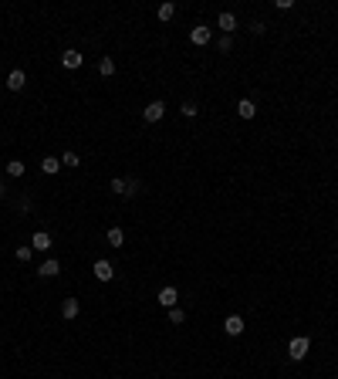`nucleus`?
I'll return each mask as SVG.
<instances>
[{"label": "nucleus", "instance_id": "nucleus-1", "mask_svg": "<svg viewBox=\"0 0 338 379\" xmlns=\"http://www.w3.org/2000/svg\"><path fill=\"white\" fill-rule=\"evenodd\" d=\"M308 349H311V342H308L304 335H298V339H291V346H288V356H291L294 362H301V359L308 356Z\"/></svg>", "mask_w": 338, "mask_h": 379}, {"label": "nucleus", "instance_id": "nucleus-2", "mask_svg": "<svg viewBox=\"0 0 338 379\" xmlns=\"http://www.w3.org/2000/svg\"><path fill=\"white\" fill-rule=\"evenodd\" d=\"M162 115H166V102H149L146 109H142V119H146V122H159V119H162Z\"/></svg>", "mask_w": 338, "mask_h": 379}, {"label": "nucleus", "instance_id": "nucleus-3", "mask_svg": "<svg viewBox=\"0 0 338 379\" xmlns=\"http://www.w3.org/2000/svg\"><path fill=\"white\" fill-rule=\"evenodd\" d=\"M159 305H162V308H176V301H180V291L173 288V285H166V288H159Z\"/></svg>", "mask_w": 338, "mask_h": 379}, {"label": "nucleus", "instance_id": "nucleus-4", "mask_svg": "<svg viewBox=\"0 0 338 379\" xmlns=\"http://www.w3.org/2000/svg\"><path fill=\"white\" fill-rule=\"evenodd\" d=\"M210 37H213V34H210V27H203V24H196V27H193L190 31V41L196 48H203V44H210Z\"/></svg>", "mask_w": 338, "mask_h": 379}, {"label": "nucleus", "instance_id": "nucleus-5", "mask_svg": "<svg viewBox=\"0 0 338 379\" xmlns=\"http://www.w3.org/2000/svg\"><path fill=\"white\" fill-rule=\"evenodd\" d=\"M91 271H95V278H98V281H112L115 278V268L108 264V261H95V268H91Z\"/></svg>", "mask_w": 338, "mask_h": 379}, {"label": "nucleus", "instance_id": "nucleus-6", "mask_svg": "<svg viewBox=\"0 0 338 379\" xmlns=\"http://www.w3.org/2000/svg\"><path fill=\"white\" fill-rule=\"evenodd\" d=\"M58 271H61V261H58V257H47L44 264L37 268V274H41V278H54Z\"/></svg>", "mask_w": 338, "mask_h": 379}, {"label": "nucleus", "instance_id": "nucleus-7", "mask_svg": "<svg viewBox=\"0 0 338 379\" xmlns=\"http://www.w3.org/2000/svg\"><path fill=\"white\" fill-rule=\"evenodd\" d=\"M78 312H81L78 298H65V301H61V315H65L68 322H71V318H78Z\"/></svg>", "mask_w": 338, "mask_h": 379}, {"label": "nucleus", "instance_id": "nucleus-8", "mask_svg": "<svg viewBox=\"0 0 338 379\" xmlns=\"http://www.w3.org/2000/svg\"><path fill=\"white\" fill-rule=\"evenodd\" d=\"M24 81H27V75H24L21 68H14L11 75H7V88H11V91H21V88H24Z\"/></svg>", "mask_w": 338, "mask_h": 379}, {"label": "nucleus", "instance_id": "nucleus-9", "mask_svg": "<svg viewBox=\"0 0 338 379\" xmlns=\"http://www.w3.org/2000/svg\"><path fill=\"white\" fill-rule=\"evenodd\" d=\"M237 115H240V119H254V115H257V105L250 99H240L237 102Z\"/></svg>", "mask_w": 338, "mask_h": 379}, {"label": "nucleus", "instance_id": "nucleus-10", "mask_svg": "<svg viewBox=\"0 0 338 379\" xmlns=\"http://www.w3.org/2000/svg\"><path fill=\"white\" fill-rule=\"evenodd\" d=\"M223 332L227 335H240L244 332V318H240V315H230V318L223 322Z\"/></svg>", "mask_w": 338, "mask_h": 379}, {"label": "nucleus", "instance_id": "nucleus-11", "mask_svg": "<svg viewBox=\"0 0 338 379\" xmlns=\"http://www.w3.org/2000/svg\"><path fill=\"white\" fill-rule=\"evenodd\" d=\"M216 27H220V31H223V34H230V31H234V27H237V17H234V14H230V11H223V14H220V17H216Z\"/></svg>", "mask_w": 338, "mask_h": 379}, {"label": "nucleus", "instance_id": "nucleus-12", "mask_svg": "<svg viewBox=\"0 0 338 379\" xmlns=\"http://www.w3.org/2000/svg\"><path fill=\"white\" fill-rule=\"evenodd\" d=\"M81 61H85V58H81L78 51H65V55H61V65L71 68V71H75V68H81Z\"/></svg>", "mask_w": 338, "mask_h": 379}, {"label": "nucleus", "instance_id": "nucleus-13", "mask_svg": "<svg viewBox=\"0 0 338 379\" xmlns=\"http://www.w3.org/2000/svg\"><path fill=\"white\" fill-rule=\"evenodd\" d=\"M41 169H44L47 176H54L58 169H61V159H58V156H44V159H41Z\"/></svg>", "mask_w": 338, "mask_h": 379}, {"label": "nucleus", "instance_id": "nucleus-14", "mask_svg": "<svg viewBox=\"0 0 338 379\" xmlns=\"http://www.w3.org/2000/svg\"><path fill=\"white\" fill-rule=\"evenodd\" d=\"M31 244H34V251H51V237H47L44 230H37V234H34V241H31Z\"/></svg>", "mask_w": 338, "mask_h": 379}, {"label": "nucleus", "instance_id": "nucleus-15", "mask_svg": "<svg viewBox=\"0 0 338 379\" xmlns=\"http://www.w3.org/2000/svg\"><path fill=\"white\" fill-rule=\"evenodd\" d=\"M7 176H14V179L24 176V163L21 159H11V163H7Z\"/></svg>", "mask_w": 338, "mask_h": 379}, {"label": "nucleus", "instance_id": "nucleus-16", "mask_svg": "<svg viewBox=\"0 0 338 379\" xmlns=\"http://www.w3.org/2000/svg\"><path fill=\"white\" fill-rule=\"evenodd\" d=\"M176 17V4H159V21H173Z\"/></svg>", "mask_w": 338, "mask_h": 379}, {"label": "nucleus", "instance_id": "nucleus-17", "mask_svg": "<svg viewBox=\"0 0 338 379\" xmlns=\"http://www.w3.org/2000/svg\"><path fill=\"white\" fill-rule=\"evenodd\" d=\"M105 237H108V244H112V247H122V244H125V234L119 230V227H112V230H108Z\"/></svg>", "mask_w": 338, "mask_h": 379}, {"label": "nucleus", "instance_id": "nucleus-18", "mask_svg": "<svg viewBox=\"0 0 338 379\" xmlns=\"http://www.w3.org/2000/svg\"><path fill=\"white\" fill-rule=\"evenodd\" d=\"M98 71L105 75V78H108V75H115V61H112V58H101V61H98Z\"/></svg>", "mask_w": 338, "mask_h": 379}, {"label": "nucleus", "instance_id": "nucleus-19", "mask_svg": "<svg viewBox=\"0 0 338 379\" xmlns=\"http://www.w3.org/2000/svg\"><path fill=\"white\" fill-rule=\"evenodd\" d=\"M169 322L183 325V322H186V312H183V308H169Z\"/></svg>", "mask_w": 338, "mask_h": 379}, {"label": "nucleus", "instance_id": "nucleus-20", "mask_svg": "<svg viewBox=\"0 0 338 379\" xmlns=\"http://www.w3.org/2000/svg\"><path fill=\"white\" fill-rule=\"evenodd\" d=\"M112 190H115V193H119V197H125V190H129V179L115 176V179H112Z\"/></svg>", "mask_w": 338, "mask_h": 379}, {"label": "nucleus", "instance_id": "nucleus-21", "mask_svg": "<svg viewBox=\"0 0 338 379\" xmlns=\"http://www.w3.org/2000/svg\"><path fill=\"white\" fill-rule=\"evenodd\" d=\"M61 166H71V169H75V166H81V159L75 156V153H65V156H61Z\"/></svg>", "mask_w": 338, "mask_h": 379}, {"label": "nucleus", "instance_id": "nucleus-22", "mask_svg": "<svg viewBox=\"0 0 338 379\" xmlns=\"http://www.w3.org/2000/svg\"><path fill=\"white\" fill-rule=\"evenodd\" d=\"M183 115H186V119H193V115H196V112H200V109H196V102H183Z\"/></svg>", "mask_w": 338, "mask_h": 379}, {"label": "nucleus", "instance_id": "nucleus-23", "mask_svg": "<svg viewBox=\"0 0 338 379\" xmlns=\"http://www.w3.org/2000/svg\"><path fill=\"white\" fill-rule=\"evenodd\" d=\"M31 254H34V247H17V261H31Z\"/></svg>", "mask_w": 338, "mask_h": 379}, {"label": "nucleus", "instance_id": "nucleus-24", "mask_svg": "<svg viewBox=\"0 0 338 379\" xmlns=\"http://www.w3.org/2000/svg\"><path fill=\"white\" fill-rule=\"evenodd\" d=\"M139 190H142V183H139V179H129V190H125V197H132V193H139Z\"/></svg>", "mask_w": 338, "mask_h": 379}, {"label": "nucleus", "instance_id": "nucleus-25", "mask_svg": "<svg viewBox=\"0 0 338 379\" xmlns=\"http://www.w3.org/2000/svg\"><path fill=\"white\" fill-rule=\"evenodd\" d=\"M230 48H234V41H230V34H223V37H220V51H223V55H227Z\"/></svg>", "mask_w": 338, "mask_h": 379}, {"label": "nucleus", "instance_id": "nucleus-26", "mask_svg": "<svg viewBox=\"0 0 338 379\" xmlns=\"http://www.w3.org/2000/svg\"><path fill=\"white\" fill-rule=\"evenodd\" d=\"M0 197H4V183H0Z\"/></svg>", "mask_w": 338, "mask_h": 379}]
</instances>
